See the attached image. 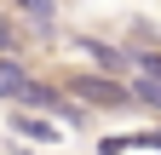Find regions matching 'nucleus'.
<instances>
[{
    "mask_svg": "<svg viewBox=\"0 0 161 155\" xmlns=\"http://www.w3.org/2000/svg\"><path fill=\"white\" fill-rule=\"evenodd\" d=\"M58 92H64L69 104H80V109H132V92H127V81H109V75H92V69H69L64 81H58Z\"/></svg>",
    "mask_w": 161,
    "mask_h": 155,
    "instance_id": "1",
    "label": "nucleus"
},
{
    "mask_svg": "<svg viewBox=\"0 0 161 155\" xmlns=\"http://www.w3.org/2000/svg\"><path fill=\"white\" fill-rule=\"evenodd\" d=\"M12 132H23V138H35V144H64V126L40 121L35 109H12Z\"/></svg>",
    "mask_w": 161,
    "mask_h": 155,
    "instance_id": "2",
    "label": "nucleus"
},
{
    "mask_svg": "<svg viewBox=\"0 0 161 155\" xmlns=\"http://www.w3.org/2000/svg\"><path fill=\"white\" fill-rule=\"evenodd\" d=\"M127 92H132V109H161V86H150V81H127Z\"/></svg>",
    "mask_w": 161,
    "mask_h": 155,
    "instance_id": "3",
    "label": "nucleus"
},
{
    "mask_svg": "<svg viewBox=\"0 0 161 155\" xmlns=\"http://www.w3.org/2000/svg\"><path fill=\"white\" fill-rule=\"evenodd\" d=\"M150 149H161V126H155V132H150Z\"/></svg>",
    "mask_w": 161,
    "mask_h": 155,
    "instance_id": "4",
    "label": "nucleus"
}]
</instances>
